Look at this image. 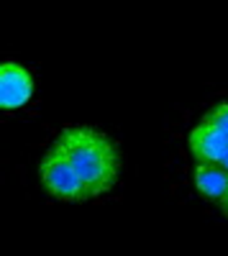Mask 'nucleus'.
<instances>
[{"label":"nucleus","mask_w":228,"mask_h":256,"mask_svg":"<svg viewBox=\"0 0 228 256\" xmlns=\"http://www.w3.org/2000/svg\"><path fill=\"white\" fill-rule=\"evenodd\" d=\"M202 123H208L213 128H218L220 134L228 136V102H218L202 116Z\"/></svg>","instance_id":"6"},{"label":"nucleus","mask_w":228,"mask_h":256,"mask_svg":"<svg viewBox=\"0 0 228 256\" xmlns=\"http://www.w3.org/2000/svg\"><path fill=\"white\" fill-rule=\"evenodd\" d=\"M190 154L195 164H223L228 156V136L200 120L190 131Z\"/></svg>","instance_id":"4"},{"label":"nucleus","mask_w":228,"mask_h":256,"mask_svg":"<svg viewBox=\"0 0 228 256\" xmlns=\"http://www.w3.org/2000/svg\"><path fill=\"white\" fill-rule=\"evenodd\" d=\"M220 210H223V216L228 218V192H226V198L220 200Z\"/></svg>","instance_id":"7"},{"label":"nucleus","mask_w":228,"mask_h":256,"mask_svg":"<svg viewBox=\"0 0 228 256\" xmlns=\"http://www.w3.org/2000/svg\"><path fill=\"white\" fill-rule=\"evenodd\" d=\"M34 95V77L18 62H6L0 67V108L18 110Z\"/></svg>","instance_id":"3"},{"label":"nucleus","mask_w":228,"mask_h":256,"mask_svg":"<svg viewBox=\"0 0 228 256\" xmlns=\"http://www.w3.org/2000/svg\"><path fill=\"white\" fill-rule=\"evenodd\" d=\"M220 166H223V169H226V172H228V156L223 159V164H220Z\"/></svg>","instance_id":"8"},{"label":"nucleus","mask_w":228,"mask_h":256,"mask_svg":"<svg viewBox=\"0 0 228 256\" xmlns=\"http://www.w3.org/2000/svg\"><path fill=\"white\" fill-rule=\"evenodd\" d=\"M192 184L200 198L210 200V202H220L228 192V172L220 164H195Z\"/></svg>","instance_id":"5"},{"label":"nucleus","mask_w":228,"mask_h":256,"mask_svg":"<svg viewBox=\"0 0 228 256\" xmlns=\"http://www.w3.org/2000/svg\"><path fill=\"white\" fill-rule=\"evenodd\" d=\"M38 180L54 200H62V202H85V200H90L80 174L74 172V166L67 162L64 154H59L54 146H49V152L41 156Z\"/></svg>","instance_id":"2"},{"label":"nucleus","mask_w":228,"mask_h":256,"mask_svg":"<svg viewBox=\"0 0 228 256\" xmlns=\"http://www.w3.org/2000/svg\"><path fill=\"white\" fill-rule=\"evenodd\" d=\"M74 166L90 200L110 192L120 177V148L118 144L90 126H70L52 144Z\"/></svg>","instance_id":"1"}]
</instances>
